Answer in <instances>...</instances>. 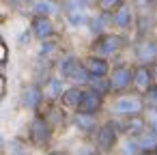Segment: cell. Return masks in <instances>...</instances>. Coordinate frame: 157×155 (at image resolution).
<instances>
[{
  "label": "cell",
  "instance_id": "1",
  "mask_svg": "<svg viewBox=\"0 0 157 155\" xmlns=\"http://www.w3.org/2000/svg\"><path fill=\"white\" fill-rule=\"evenodd\" d=\"M30 138H33V142H37V144H45L48 140H50V127H48V123L45 121H35L33 123V127H30Z\"/></svg>",
  "mask_w": 157,
  "mask_h": 155
},
{
  "label": "cell",
  "instance_id": "2",
  "mask_svg": "<svg viewBox=\"0 0 157 155\" xmlns=\"http://www.w3.org/2000/svg\"><path fill=\"white\" fill-rule=\"evenodd\" d=\"M99 103H101V99H99V95L97 93H82V99H80V108L84 110V112H93V110H97L99 108Z\"/></svg>",
  "mask_w": 157,
  "mask_h": 155
},
{
  "label": "cell",
  "instance_id": "3",
  "mask_svg": "<svg viewBox=\"0 0 157 155\" xmlns=\"http://www.w3.org/2000/svg\"><path fill=\"white\" fill-rule=\"evenodd\" d=\"M39 103H41V91H39L37 86L26 88V91H24V106H28V108H37Z\"/></svg>",
  "mask_w": 157,
  "mask_h": 155
},
{
  "label": "cell",
  "instance_id": "4",
  "mask_svg": "<svg viewBox=\"0 0 157 155\" xmlns=\"http://www.w3.org/2000/svg\"><path fill=\"white\" fill-rule=\"evenodd\" d=\"M127 84H129V69H118V71L112 76V86L125 88Z\"/></svg>",
  "mask_w": 157,
  "mask_h": 155
},
{
  "label": "cell",
  "instance_id": "5",
  "mask_svg": "<svg viewBox=\"0 0 157 155\" xmlns=\"http://www.w3.org/2000/svg\"><path fill=\"white\" fill-rule=\"evenodd\" d=\"M35 33L39 35V37H48L50 33H52V26H50V22H48V17H37L35 20Z\"/></svg>",
  "mask_w": 157,
  "mask_h": 155
},
{
  "label": "cell",
  "instance_id": "6",
  "mask_svg": "<svg viewBox=\"0 0 157 155\" xmlns=\"http://www.w3.org/2000/svg\"><path fill=\"white\" fill-rule=\"evenodd\" d=\"M80 99H82V93H80L78 88L67 91V93H65V97H63L65 106H80Z\"/></svg>",
  "mask_w": 157,
  "mask_h": 155
},
{
  "label": "cell",
  "instance_id": "7",
  "mask_svg": "<svg viewBox=\"0 0 157 155\" xmlns=\"http://www.w3.org/2000/svg\"><path fill=\"white\" fill-rule=\"evenodd\" d=\"M88 69H95V73L101 76V73H105V63H101V60H97V58H90V60H88Z\"/></svg>",
  "mask_w": 157,
  "mask_h": 155
},
{
  "label": "cell",
  "instance_id": "8",
  "mask_svg": "<svg viewBox=\"0 0 157 155\" xmlns=\"http://www.w3.org/2000/svg\"><path fill=\"white\" fill-rule=\"evenodd\" d=\"M138 84H140V86H148V73H146V69H140V73H138Z\"/></svg>",
  "mask_w": 157,
  "mask_h": 155
},
{
  "label": "cell",
  "instance_id": "9",
  "mask_svg": "<svg viewBox=\"0 0 157 155\" xmlns=\"http://www.w3.org/2000/svg\"><path fill=\"white\" fill-rule=\"evenodd\" d=\"M35 11H37V13H50V11H52V7H50V5H45V2H37V5H35Z\"/></svg>",
  "mask_w": 157,
  "mask_h": 155
},
{
  "label": "cell",
  "instance_id": "10",
  "mask_svg": "<svg viewBox=\"0 0 157 155\" xmlns=\"http://www.w3.org/2000/svg\"><path fill=\"white\" fill-rule=\"evenodd\" d=\"M101 2H103V7H114V5L121 2V0H101Z\"/></svg>",
  "mask_w": 157,
  "mask_h": 155
},
{
  "label": "cell",
  "instance_id": "11",
  "mask_svg": "<svg viewBox=\"0 0 157 155\" xmlns=\"http://www.w3.org/2000/svg\"><path fill=\"white\" fill-rule=\"evenodd\" d=\"M52 155H63V153H52Z\"/></svg>",
  "mask_w": 157,
  "mask_h": 155
}]
</instances>
